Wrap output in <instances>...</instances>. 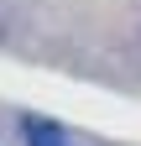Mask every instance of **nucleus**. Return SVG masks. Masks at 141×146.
Segmentation results:
<instances>
[{
	"instance_id": "nucleus-1",
	"label": "nucleus",
	"mask_w": 141,
	"mask_h": 146,
	"mask_svg": "<svg viewBox=\"0 0 141 146\" xmlns=\"http://www.w3.org/2000/svg\"><path fill=\"white\" fill-rule=\"evenodd\" d=\"M21 131H26V146H68V136L58 131V125H52V120H37V115H31Z\"/></svg>"
}]
</instances>
